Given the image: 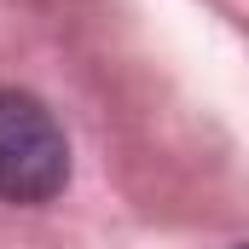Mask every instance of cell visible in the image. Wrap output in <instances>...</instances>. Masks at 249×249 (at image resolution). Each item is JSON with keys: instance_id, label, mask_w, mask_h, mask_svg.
<instances>
[{"instance_id": "1", "label": "cell", "mask_w": 249, "mask_h": 249, "mask_svg": "<svg viewBox=\"0 0 249 249\" xmlns=\"http://www.w3.org/2000/svg\"><path fill=\"white\" fill-rule=\"evenodd\" d=\"M70 180V145L53 110L29 93H0V197L47 203Z\"/></svg>"}]
</instances>
